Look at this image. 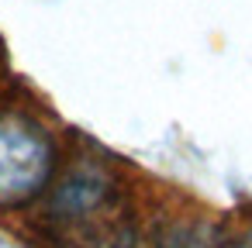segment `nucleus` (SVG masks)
Segmentation results:
<instances>
[{
  "mask_svg": "<svg viewBox=\"0 0 252 248\" xmlns=\"http://www.w3.org/2000/svg\"><path fill=\"white\" fill-rule=\"evenodd\" d=\"M45 224L66 248H135L138 241L118 179L97 162H80L63 172L49 193Z\"/></svg>",
  "mask_w": 252,
  "mask_h": 248,
  "instance_id": "obj_1",
  "label": "nucleus"
},
{
  "mask_svg": "<svg viewBox=\"0 0 252 248\" xmlns=\"http://www.w3.org/2000/svg\"><path fill=\"white\" fill-rule=\"evenodd\" d=\"M59 169L56 135L25 110L0 114V210L38 200Z\"/></svg>",
  "mask_w": 252,
  "mask_h": 248,
  "instance_id": "obj_2",
  "label": "nucleus"
}]
</instances>
